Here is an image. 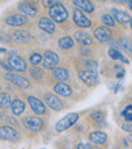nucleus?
I'll return each instance as SVG.
<instances>
[{
  "label": "nucleus",
  "instance_id": "nucleus-12",
  "mask_svg": "<svg viewBox=\"0 0 132 149\" xmlns=\"http://www.w3.org/2000/svg\"><path fill=\"white\" fill-rule=\"evenodd\" d=\"M94 35H95L96 39L100 41L101 43H106L109 41L111 37V31L106 26H99L94 31Z\"/></svg>",
  "mask_w": 132,
  "mask_h": 149
},
{
  "label": "nucleus",
  "instance_id": "nucleus-40",
  "mask_svg": "<svg viewBox=\"0 0 132 149\" xmlns=\"http://www.w3.org/2000/svg\"><path fill=\"white\" fill-rule=\"evenodd\" d=\"M130 26H131V29H132V19H130Z\"/></svg>",
  "mask_w": 132,
  "mask_h": 149
},
{
  "label": "nucleus",
  "instance_id": "nucleus-25",
  "mask_svg": "<svg viewBox=\"0 0 132 149\" xmlns=\"http://www.w3.org/2000/svg\"><path fill=\"white\" fill-rule=\"evenodd\" d=\"M11 96L7 92H2L0 94V107L3 109H7L11 106Z\"/></svg>",
  "mask_w": 132,
  "mask_h": 149
},
{
  "label": "nucleus",
  "instance_id": "nucleus-2",
  "mask_svg": "<svg viewBox=\"0 0 132 149\" xmlns=\"http://www.w3.org/2000/svg\"><path fill=\"white\" fill-rule=\"evenodd\" d=\"M79 116L76 113H71V114L66 115L65 117H63L62 119H60L59 121L56 123V131L57 132H62L65 131L66 129L70 128L72 125H74L77 122Z\"/></svg>",
  "mask_w": 132,
  "mask_h": 149
},
{
  "label": "nucleus",
  "instance_id": "nucleus-3",
  "mask_svg": "<svg viewBox=\"0 0 132 149\" xmlns=\"http://www.w3.org/2000/svg\"><path fill=\"white\" fill-rule=\"evenodd\" d=\"M7 63L9 64L10 68L14 69V70L18 71V72H22V71H24L27 69V63L24 62V60L14 53L10 54Z\"/></svg>",
  "mask_w": 132,
  "mask_h": 149
},
{
  "label": "nucleus",
  "instance_id": "nucleus-37",
  "mask_svg": "<svg viewBox=\"0 0 132 149\" xmlns=\"http://www.w3.org/2000/svg\"><path fill=\"white\" fill-rule=\"evenodd\" d=\"M128 140H129V141H131V142H132V134H130V135L128 136Z\"/></svg>",
  "mask_w": 132,
  "mask_h": 149
},
{
  "label": "nucleus",
  "instance_id": "nucleus-9",
  "mask_svg": "<svg viewBox=\"0 0 132 149\" xmlns=\"http://www.w3.org/2000/svg\"><path fill=\"white\" fill-rule=\"evenodd\" d=\"M73 20L75 24H77L80 28H89L91 24V22L81 12V10L75 9L73 13Z\"/></svg>",
  "mask_w": 132,
  "mask_h": 149
},
{
  "label": "nucleus",
  "instance_id": "nucleus-14",
  "mask_svg": "<svg viewBox=\"0 0 132 149\" xmlns=\"http://www.w3.org/2000/svg\"><path fill=\"white\" fill-rule=\"evenodd\" d=\"M39 28L48 33H53L55 31V24L48 17H42L39 20Z\"/></svg>",
  "mask_w": 132,
  "mask_h": 149
},
{
  "label": "nucleus",
  "instance_id": "nucleus-29",
  "mask_svg": "<svg viewBox=\"0 0 132 149\" xmlns=\"http://www.w3.org/2000/svg\"><path fill=\"white\" fill-rule=\"evenodd\" d=\"M102 20L106 26H115L114 18H113L111 15H109V14H104V15L102 16Z\"/></svg>",
  "mask_w": 132,
  "mask_h": 149
},
{
  "label": "nucleus",
  "instance_id": "nucleus-7",
  "mask_svg": "<svg viewBox=\"0 0 132 149\" xmlns=\"http://www.w3.org/2000/svg\"><path fill=\"white\" fill-rule=\"evenodd\" d=\"M78 77L87 85H96L99 82V75L98 72H94V71H80L78 73Z\"/></svg>",
  "mask_w": 132,
  "mask_h": 149
},
{
  "label": "nucleus",
  "instance_id": "nucleus-1",
  "mask_svg": "<svg viewBox=\"0 0 132 149\" xmlns=\"http://www.w3.org/2000/svg\"><path fill=\"white\" fill-rule=\"evenodd\" d=\"M49 14L52 17V19L55 20L56 22H62L68 17V11H67L65 6L60 2H56L50 7Z\"/></svg>",
  "mask_w": 132,
  "mask_h": 149
},
{
  "label": "nucleus",
  "instance_id": "nucleus-34",
  "mask_svg": "<svg viewBox=\"0 0 132 149\" xmlns=\"http://www.w3.org/2000/svg\"><path fill=\"white\" fill-rule=\"evenodd\" d=\"M91 145L89 143H80L77 146V149H91Z\"/></svg>",
  "mask_w": 132,
  "mask_h": 149
},
{
  "label": "nucleus",
  "instance_id": "nucleus-4",
  "mask_svg": "<svg viewBox=\"0 0 132 149\" xmlns=\"http://www.w3.org/2000/svg\"><path fill=\"white\" fill-rule=\"evenodd\" d=\"M22 124L27 129L31 131H40L43 128L44 122L40 118H35V117H26L22 119Z\"/></svg>",
  "mask_w": 132,
  "mask_h": 149
},
{
  "label": "nucleus",
  "instance_id": "nucleus-22",
  "mask_svg": "<svg viewBox=\"0 0 132 149\" xmlns=\"http://www.w3.org/2000/svg\"><path fill=\"white\" fill-rule=\"evenodd\" d=\"M18 9L24 14H28L30 16H35L37 14V10L31 3H20L18 5Z\"/></svg>",
  "mask_w": 132,
  "mask_h": 149
},
{
  "label": "nucleus",
  "instance_id": "nucleus-11",
  "mask_svg": "<svg viewBox=\"0 0 132 149\" xmlns=\"http://www.w3.org/2000/svg\"><path fill=\"white\" fill-rule=\"evenodd\" d=\"M28 102L30 104V107L34 113H36L37 115H42L45 113L46 111L45 104L40 100H38L37 97H35V96H29Z\"/></svg>",
  "mask_w": 132,
  "mask_h": 149
},
{
  "label": "nucleus",
  "instance_id": "nucleus-28",
  "mask_svg": "<svg viewBox=\"0 0 132 149\" xmlns=\"http://www.w3.org/2000/svg\"><path fill=\"white\" fill-rule=\"evenodd\" d=\"M122 116L124 117L125 120L129 122H132V104H129L126 108L123 110L122 112Z\"/></svg>",
  "mask_w": 132,
  "mask_h": 149
},
{
  "label": "nucleus",
  "instance_id": "nucleus-15",
  "mask_svg": "<svg viewBox=\"0 0 132 149\" xmlns=\"http://www.w3.org/2000/svg\"><path fill=\"white\" fill-rule=\"evenodd\" d=\"M112 13L114 15V18L117 20L118 22L120 24H127V22H130V15L128 13H126L125 11H122V10H119V9H112Z\"/></svg>",
  "mask_w": 132,
  "mask_h": 149
},
{
  "label": "nucleus",
  "instance_id": "nucleus-5",
  "mask_svg": "<svg viewBox=\"0 0 132 149\" xmlns=\"http://www.w3.org/2000/svg\"><path fill=\"white\" fill-rule=\"evenodd\" d=\"M0 139L7 140V141H16L20 139V134L9 126H1L0 127Z\"/></svg>",
  "mask_w": 132,
  "mask_h": 149
},
{
  "label": "nucleus",
  "instance_id": "nucleus-17",
  "mask_svg": "<svg viewBox=\"0 0 132 149\" xmlns=\"http://www.w3.org/2000/svg\"><path fill=\"white\" fill-rule=\"evenodd\" d=\"M54 90H55L56 93L60 94L62 96H69L71 94V91H72L70 86L64 82H59L57 84H55Z\"/></svg>",
  "mask_w": 132,
  "mask_h": 149
},
{
  "label": "nucleus",
  "instance_id": "nucleus-41",
  "mask_svg": "<svg viewBox=\"0 0 132 149\" xmlns=\"http://www.w3.org/2000/svg\"><path fill=\"white\" fill-rule=\"evenodd\" d=\"M91 149H102V148H98V147H96V148H91Z\"/></svg>",
  "mask_w": 132,
  "mask_h": 149
},
{
  "label": "nucleus",
  "instance_id": "nucleus-16",
  "mask_svg": "<svg viewBox=\"0 0 132 149\" xmlns=\"http://www.w3.org/2000/svg\"><path fill=\"white\" fill-rule=\"evenodd\" d=\"M74 38L78 43L82 44V45H85V46L91 45V44L93 43L91 37L87 33H85V31H76V33H74Z\"/></svg>",
  "mask_w": 132,
  "mask_h": 149
},
{
  "label": "nucleus",
  "instance_id": "nucleus-27",
  "mask_svg": "<svg viewBox=\"0 0 132 149\" xmlns=\"http://www.w3.org/2000/svg\"><path fill=\"white\" fill-rule=\"evenodd\" d=\"M119 43H120V47L123 50H125L128 53H132V41L130 39H128L126 37H123L120 39Z\"/></svg>",
  "mask_w": 132,
  "mask_h": 149
},
{
  "label": "nucleus",
  "instance_id": "nucleus-10",
  "mask_svg": "<svg viewBox=\"0 0 132 149\" xmlns=\"http://www.w3.org/2000/svg\"><path fill=\"white\" fill-rule=\"evenodd\" d=\"M45 100L47 102V104L50 107L51 109H53L54 111H59L63 108V104H62V102L60 100V98H58L55 94L53 93H46L45 94Z\"/></svg>",
  "mask_w": 132,
  "mask_h": 149
},
{
  "label": "nucleus",
  "instance_id": "nucleus-6",
  "mask_svg": "<svg viewBox=\"0 0 132 149\" xmlns=\"http://www.w3.org/2000/svg\"><path fill=\"white\" fill-rule=\"evenodd\" d=\"M5 78L8 79L9 81H11L12 83L16 85V86L20 87V88H28L30 82L27 78H24L22 75H18L16 73L13 72H7L5 73Z\"/></svg>",
  "mask_w": 132,
  "mask_h": 149
},
{
  "label": "nucleus",
  "instance_id": "nucleus-32",
  "mask_svg": "<svg viewBox=\"0 0 132 149\" xmlns=\"http://www.w3.org/2000/svg\"><path fill=\"white\" fill-rule=\"evenodd\" d=\"M31 75L36 79H40L42 78V71L39 68H36V67H32L30 70Z\"/></svg>",
  "mask_w": 132,
  "mask_h": 149
},
{
  "label": "nucleus",
  "instance_id": "nucleus-20",
  "mask_svg": "<svg viewBox=\"0 0 132 149\" xmlns=\"http://www.w3.org/2000/svg\"><path fill=\"white\" fill-rule=\"evenodd\" d=\"M12 37H13V39L15 40V41L20 42V43H28V42L32 39L31 35L26 31H14Z\"/></svg>",
  "mask_w": 132,
  "mask_h": 149
},
{
  "label": "nucleus",
  "instance_id": "nucleus-31",
  "mask_svg": "<svg viewBox=\"0 0 132 149\" xmlns=\"http://www.w3.org/2000/svg\"><path fill=\"white\" fill-rule=\"evenodd\" d=\"M41 61H42V56L39 53H34L33 55H31L30 62L33 65H38L39 63H41Z\"/></svg>",
  "mask_w": 132,
  "mask_h": 149
},
{
  "label": "nucleus",
  "instance_id": "nucleus-39",
  "mask_svg": "<svg viewBox=\"0 0 132 149\" xmlns=\"http://www.w3.org/2000/svg\"><path fill=\"white\" fill-rule=\"evenodd\" d=\"M129 7L132 9V1H129Z\"/></svg>",
  "mask_w": 132,
  "mask_h": 149
},
{
  "label": "nucleus",
  "instance_id": "nucleus-19",
  "mask_svg": "<svg viewBox=\"0 0 132 149\" xmlns=\"http://www.w3.org/2000/svg\"><path fill=\"white\" fill-rule=\"evenodd\" d=\"M10 107H11L12 113H13L14 115H16V116L22 114V113L24 112V110H26V104H24V102L20 100H12L11 106Z\"/></svg>",
  "mask_w": 132,
  "mask_h": 149
},
{
  "label": "nucleus",
  "instance_id": "nucleus-38",
  "mask_svg": "<svg viewBox=\"0 0 132 149\" xmlns=\"http://www.w3.org/2000/svg\"><path fill=\"white\" fill-rule=\"evenodd\" d=\"M0 52H6V49H4V48H0Z\"/></svg>",
  "mask_w": 132,
  "mask_h": 149
},
{
  "label": "nucleus",
  "instance_id": "nucleus-8",
  "mask_svg": "<svg viewBox=\"0 0 132 149\" xmlns=\"http://www.w3.org/2000/svg\"><path fill=\"white\" fill-rule=\"evenodd\" d=\"M59 62V57L57 56V54H55L52 51H48L44 55V61H43V66L44 68L47 69H52L55 68L56 65Z\"/></svg>",
  "mask_w": 132,
  "mask_h": 149
},
{
  "label": "nucleus",
  "instance_id": "nucleus-30",
  "mask_svg": "<svg viewBox=\"0 0 132 149\" xmlns=\"http://www.w3.org/2000/svg\"><path fill=\"white\" fill-rule=\"evenodd\" d=\"M85 67L87 69H89V71H94V72H97V68H98V63L94 60H87L85 63Z\"/></svg>",
  "mask_w": 132,
  "mask_h": 149
},
{
  "label": "nucleus",
  "instance_id": "nucleus-36",
  "mask_svg": "<svg viewBox=\"0 0 132 149\" xmlns=\"http://www.w3.org/2000/svg\"><path fill=\"white\" fill-rule=\"evenodd\" d=\"M124 70H122V71H120V72H118L117 73V77H118V78H121V77H123L124 76Z\"/></svg>",
  "mask_w": 132,
  "mask_h": 149
},
{
  "label": "nucleus",
  "instance_id": "nucleus-24",
  "mask_svg": "<svg viewBox=\"0 0 132 149\" xmlns=\"http://www.w3.org/2000/svg\"><path fill=\"white\" fill-rule=\"evenodd\" d=\"M58 44H59V47L61 48V49L63 50H67V49H70V48L73 47V40L71 37H69V36H66V37H62L61 39H59V42H58Z\"/></svg>",
  "mask_w": 132,
  "mask_h": 149
},
{
  "label": "nucleus",
  "instance_id": "nucleus-18",
  "mask_svg": "<svg viewBox=\"0 0 132 149\" xmlns=\"http://www.w3.org/2000/svg\"><path fill=\"white\" fill-rule=\"evenodd\" d=\"M89 140L96 144H104L107 141V135L104 132L96 131L89 134Z\"/></svg>",
  "mask_w": 132,
  "mask_h": 149
},
{
  "label": "nucleus",
  "instance_id": "nucleus-26",
  "mask_svg": "<svg viewBox=\"0 0 132 149\" xmlns=\"http://www.w3.org/2000/svg\"><path fill=\"white\" fill-rule=\"evenodd\" d=\"M109 56L114 60H121L124 63H129V61L127 60L126 58H125L124 56H123L122 54L118 51V50L114 49V48H111V49L109 50Z\"/></svg>",
  "mask_w": 132,
  "mask_h": 149
},
{
  "label": "nucleus",
  "instance_id": "nucleus-21",
  "mask_svg": "<svg viewBox=\"0 0 132 149\" xmlns=\"http://www.w3.org/2000/svg\"><path fill=\"white\" fill-rule=\"evenodd\" d=\"M73 3L76 6H78L81 10H85L87 12H93L94 11V5L91 1H87V0H74Z\"/></svg>",
  "mask_w": 132,
  "mask_h": 149
},
{
  "label": "nucleus",
  "instance_id": "nucleus-35",
  "mask_svg": "<svg viewBox=\"0 0 132 149\" xmlns=\"http://www.w3.org/2000/svg\"><path fill=\"white\" fill-rule=\"evenodd\" d=\"M122 87V83L121 82H118L116 85H115V87H114V92H118L119 91V89Z\"/></svg>",
  "mask_w": 132,
  "mask_h": 149
},
{
  "label": "nucleus",
  "instance_id": "nucleus-13",
  "mask_svg": "<svg viewBox=\"0 0 132 149\" xmlns=\"http://www.w3.org/2000/svg\"><path fill=\"white\" fill-rule=\"evenodd\" d=\"M27 22H28V18L24 14H13V15L8 16L6 18V24L8 26H22V24H27Z\"/></svg>",
  "mask_w": 132,
  "mask_h": 149
},
{
  "label": "nucleus",
  "instance_id": "nucleus-33",
  "mask_svg": "<svg viewBox=\"0 0 132 149\" xmlns=\"http://www.w3.org/2000/svg\"><path fill=\"white\" fill-rule=\"evenodd\" d=\"M122 129L126 132H132V124L131 123H125L122 125Z\"/></svg>",
  "mask_w": 132,
  "mask_h": 149
},
{
  "label": "nucleus",
  "instance_id": "nucleus-23",
  "mask_svg": "<svg viewBox=\"0 0 132 149\" xmlns=\"http://www.w3.org/2000/svg\"><path fill=\"white\" fill-rule=\"evenodd\" d=\"M53 75L55 78H57L58 80H61V81L66 80L69 77L68 71L64 68H60V67H57V68L53 69Z\"/></svg>",
  "mask_w": 132,
  "mask_h": 149
}]
</instances>
